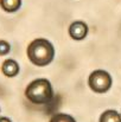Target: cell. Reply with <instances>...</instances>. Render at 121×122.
Returning <instances> with one entry per match:
<instances>
[{
    "instance_id": "obj_1",
    "label": "cell",
    "mask_w": 121,
    "mask_h": 122,
    "mask_svg": "<svg viewBox=\"0 0 121 122\" xmlns=\"http://www.w3.org/2000/svg\"><path fill=\"white\" fill-rule=\"evenodd\" d=\"M27 57L36 66H46L55 58V47L45 38H37L27 46Z\"/></svg>"
},
{
    "instance_id": "obj_2",
    "label": "cell",
    "mask_w": 121,
    "mask_h": 122,
    "mask_svg": "<svg viewBox=\"0 0 121 122\" xmlns=\"http://www.w3.org/2000/svg\"><path fill=\"white\" fill-rule=\"evenodd\" d=\"M25 97L33 104H47L53 98L51 82L46 78L33 80L25 89Z\"/></svg>"
},
{
    "instance_id": "obj_3",
    "label": "cell",
    "mask_w": 121,
    "mask_h": 122,
    "mask_svg": "<svg viewBox=\"0 0 121 122\" xmlns=\"http://www.w3.org/2000/svg\"><path fill=\"white\" fill-rule=\"evenodd\" d=\"M113 84L112 76L106 70H95L93 71L88 77V85L89 88L97 94H105L107 92Z\"/></svg>"
},
{
    "instance_id": "obj_4",
    "label": "cell",
    "mask_w": 121,
    "mask_h": 122,
    "mask_svg": "<svg viewBox=\"0 0 121 122\" xmlns=\"http://www.w3.org/2000/svg\"><path fill=\"white\" fill-rule=\"evenodd\" d=\"M88 35V25L84 21L76 20L69 26V36L74 41H83Z\"/></svg>"
},
{
    "instance_id": "obj_5",
    "label": "cell",
    "mask_w": 121,
    "mask_h": 122,
    "mask_svg": "<svg viewBox=\"0 0 121 122\" xmlns=\"http://www.w3.org/2000/svg\"><path fill=\"white\" fill-rule=\"evenodd\" d=\"M1 70H2V74L6 77H16L19 74L20 68H19V64L17 63V61L10 58V59H6L2 63Z\"/></svg>"
},
{
    "instance_id": "obj_6",
    "label": "cell",
    "mask_w": 121,
    "mask_h": 122,
    "mask_svg": "<svg viewBox=\"0 0 121 122\" xmlns=\"http://www.w3.org/2000/svg\"><path fill=\"white\" fill-rule=\"evenodd\" d=\"M0 7L7 13H14L21 7V0H0Z\"/></svg>"
},
{
    "instance_id": "obj_7",
    "label": "cell",
    "mask_w": 121,
    "mask_h": 122,
    "mask_svg": "<svg viewBox=\"0 0 121 122\" xmlns=\"http://www.w3.org/2000/svg\"><path fill=\"white\" fill-rule=\"evenodd\" d=\"M99 122H121V115L114 109H108L101 114Z\"/></svg>"
},
{
    "instance_id": "obj_8",
    "label": "cell",
    "mask_w": 121,
    "mask_h": 122,
    "mask_svg": "<svg viewBox=\"0 0 121 122\" xmlns=\"http://www.w3.org/2000/svg\"><path fill=\"white\" fill-rule=\"evenodd\" d=\"M49 122H76V120L69 115V114H64V113H57L55 115L51 116Z\"/></svg>"
},
{
    "instance_id": "obj_9",
    "label": "cell",
    "mask_w": 121,
    "mask_h": 122,
    "mask_svg": "<svg viewBox=\"0 0 121 122\" xmlns=\"http://www.w3.org/2000/svg\"><path fill=\"white\" fill-rule=\"evenodd\" d=\"M11 51V45L6 41H0V56H6Z\"/></svg>"
},
{
    "instance_id": "obj_10",
    "label": "cell",
    "mask_w": 121,
    "mask_h": 122,
    "mask_svg": "<svg viewBox=\"0 0 121 122\" xmlns=\"http://www.w3.org/2000/svg\"><path fill=\"white\" fill-rule=\"evenodd\" d=\"M0 122H12V120L7 116H0Z\"/></svg>"
}]
</instances>
